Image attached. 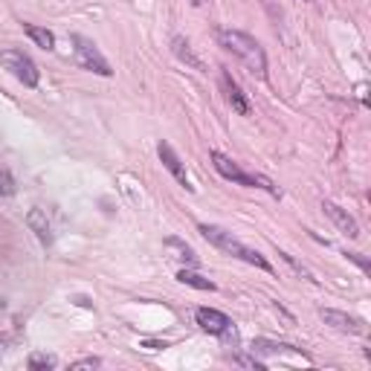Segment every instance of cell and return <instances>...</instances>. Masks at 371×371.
Masks as SVG:
<instances>
[{"label": "cell", "instance_id": "obj_7", "mask_svg": "<svg viewBox=\"0 0 371 371\" xmlns=\"http://www.w3.org/2000/svg\"><path fill=\"white\" fill-rule=\"evenodd\" d=\"M319 316H322V322H325V325H331V328H334V331H339V334H354V337L365 334V322H363V319H357V316H351V313H345V311H337V308H322V311H319Z\"/></svg>", "mask_w": 371, "mask_h": 371}, {"label": "cell", "instance_id": "obj_20", "mask_svg": "<svg viewBox=\"0 0 371 371\" xmlns=\"http://www.w3.org/2000/svg\"><path fill=\"white\" fill-rule=\"evenodd\" d=\"M102 365V360L99 357H84V360H76V363H70V371H81V368H99Z\"/></svg>", "mask_w": 371, "mask_h": 371}, {"label": "cell", "instance_id": "obj_25", "mask_svg": "<svg viewBox=\"0 0 371 371\" xmlns=\"http://www.w3.org/2000/svg\"><path fill=\"white\" fill-rule=\"evenodd\" d=\"M0 348H4V339H0Z\"/></svg>", "mask_w": 371, "mask_h": 371}, {"label": "cell", "instance_id": "obj_1", "mask_svg": "<svg viewBox=\"0 0 371 371\" xmlns=\"http://www.w3.org/2000/svg\"><path fill=\"white\" fill-rule=\"evenodd\" d=\"M217 41H221V47L227 53H232L255 79H261V81L267 79V55H264V47H261V43L252 35H247L241 29H217Z\"/></svg>", "mask_w": 371, "mask_h": 371}, {"label": "cell", "instance_id": "obj_23", "mask_svg": "<svg viewBox=\"0 0 371 371\" xmlns=\"http://www.w3.org/2000/svg\"><path fill=\"white\" fill-rule=\"evenodd\" d=\"M142 348H151V351H163V348H168L166 342H157V339H145Z\"/></svg>", "mask_w": 371, "mask_h": 371}, {"label": "cell", "instance_id": "obj_10", "mask_svg": "<svg viewBox=\"0 0 371 371\" xmlns=\"http://www.w3.org/2000/svg\"><path fill=\"white\" fill-rule=\"evenodd\" d=\"M322 209H325V215L334 221V227L345 235V238H360V224L354 221L351 215H348L342 206H337V203H331V201H322Z\"/></svg>", "mask_w": 371, "mask_h": 371}, {"label": "cell", "instance_id": "obj_9", "mask_svg": "<svg viewBox=\"0 0 371 371\" xmlns=\"http://www.w3.org/2000/svg\"><path fill=\"white\" fill-rule=\"evenodd\" d=\"M157 154H160V160H163V166L171 171V177L177 180L183 189H189V191H194V186H191V180H189V174H186V166H183V160L174 154V148L168 145V142H160L157 145Z\"/></svg>", "mask_w": 371, "mask_h": 371}, {"label": "cell", "instance_id": "obj_17", "mask_svg": "<svg viewBox=\"0 0 371 371\" xmlns=\"http://www.w3.org/2000/svg\"><path fill=\"white\" fill-rule=\"evenodd\" d=\"M27 365H29L32 371H50V368H55V365H58V360H55L53 354H43V351H35V354H29V360H27Z\"/></svg>", "mask_w": 371, "mask_h": 371}, {"label": "cell", "instance_id": "obj_8", "mask_svg": "<svg viewBox=\"0 0 371 371\" xmlns=\"http://www.w3.org/2000/svg\"><path fill=\"white\" fill-rule=\"evenodd\" d=\"M221 87H224V96L229 102V107L238 114V116H250L252 107H250V99L244 96V90L238 87V81L229 76V70H221Z\"/></svg>", "mask_w": 371, "mask_h": 371}, {"label": "cell", "instance_id": "obj_4", "mask_svg": "<svg viewBox=\"0 0 371 371\" xmlns=\"http://www.w3.org/2000/svg\"><path fill=\"white\" fill-rule=\"evenodd\" d=\"M0 64H4V70H9L24 87H38L41 70H38V64L24 50H15V47L0 50Z\"/></svg>", "mask_w": 371, "mask_h": 371}, {"label": "cell", "instance_id": "obj_13", "mask_svg": "<svg viewBox=\"0 0 371 371\" xmlns=\"http://www.w3.org/2000/svg\"><path fill=\"white\" fill-rule=\"evenodd\" d=\"M166 250L171 252L174 261H180V264H186V267H198L201 264L198 252H194L186 241H180V238H166Z\"/></svg>", "mask_w": 371, "mask_h": 371}, {"label": "cell", "instance_id": "obj_3", "mask_svg": "<svg viewBox=\"0 0 371 371\" xmlns=\"http://www.w3.org/2000/svg\"><path fill=\"white\" fill-rule=\"evenodd\" d=\"M209 160H212L215 171L221 174V177H227V180H232V183H238V186L264 189V191H270V194H278V189H276L267 177H261V174H250V171H244V168L238 166L232 157H227L224 151H209Z\"/></svg>", "mask_w": 371, "mask_h": 371}, {"label": "cell", "instance_id": "obj_12", "mask_svg": "<svg viewBox=\"0 0 371 371\" xmlns=\"http://www.w3.org/2000/svg\"><path fill=\"white\" fill-rule=\"evenodd\" d=\"M250 351L252 354H264V357H270V354H302V357H308L302 351V348H296V345H288V342H273V339H264V337H258V339H252V345H250Z\"/></svg>", "mask_w": 371, "mask_h": 371}, {"label": "cell", "instance_id": "obj_19", "mask_svg": "<svg viewBox=\"0 0 371 371\" xmlns=\"http://www.w3.org/2000/svg\"><path fill=\"white\" fill-rule=\"evenodd\" d=\"M278 255H281V258H285V261H288V264H290V267H293L296 273H302L304 278H311V281H316V278L311 276V270H308V267H302V264H299V261H296V258H293L290 252H278Z\"/></svg>", "mask_w": 371, "mask_h": 371}, {"label": "cell", "instance_id": "obj_22", "mask_svg": "<svg viewBox=\"0 0 371 371\" xmlns=\"http://www.w3.org/2000/svg\"><path fill=\"white\" fill-rule=\"evenodd\" d=\"M345 255H348V261H354V264H357L363 273H368V270H371V264H368V261H365L360 252H345Z\"/></svg>", "mask_w": 371, "mask_h": 371}, {"label": "cell", "instance_id": "obj_2", "mask_svg": "<svg viewBox=\"0 0 371 371\" xmlns=\"http://www.w3.org/2000/svg\"><path fill=\"white\" fill-rule=\"evenodd\" d=\"M198 232L206 238V241H209L215 250H221V252H227V255H232V258H241V261H247V264H252V267H258V270H264V273H273L270 261L261 255L258 250H250L247 244H241L232 232H227V229H221V227H215V224H201Z\"/></svg>", "mask_w": 371, "mask_h": 371}, {"label": "cell", "instance_id": "obj_14", "mask_svg": "<svg viewBox=\"0 0 371 371\" xmlns=\"http://www.w3.org/2000/svg\"><path fill=\"white\" fill-rule=\"evenodd\" d=\"M27 227L38 235L41 244H53V229H50L47 212H43V209H29V212H27Z\"/></svg>", "mask_w": 371, "mask_h": 371}, {"label": "cell", "instance_id": "obj_6", "mask_svg": "<svg viewBox=\"0 0 371 371\" xmlns=\"http://www.w3.org/2000/svg\"><path fill=\"white\" fill-rule=\"evenodd\" d=\"M194 322L201 325V331H206V334H212V337H221V339H238V334H235V325H232V319L227 316V313H221V311H215V308H198L194 311Z\"/></svg>", "mask_w": 371, "mask_h": 371}, {"label": "cell", "instance_id": "obj_15", "mask_svg": "<svg viewBox=\"0 0 371 371\" xmlns=\"http://www.w3.org/2000/svg\"><path fill=\"white\" fill-rule=\"evenodd\" d=\"M177 281L180 285H189V288H194V290H215V281H209V278H203L201 273H194L191 267H183L180 273H177Z\"/></svg>", "mask_w": 371, "mask_h": 371}, {"label": "cell", "instance_id": "obj_5", "mask_svg": "<svg viewBox=\"0 0 371 371\" xmlns=\"http://www.w3.org/2000/svg\"><path fill=\"white\" fill-rule=\"evenodd\" d=\"M70 43H73V53H76V61H79L81 70H90V73L104 76V79L114 76L111 64H107V58L102 55V50L96 47L90 38H84V35H70Z\"/></svg>", "mask_w": 371, "mask_h": 371}, {"label": "cell", "instance_id": "obj_11", "mask_svg": "<svg viewBox=\"0 0 371 371\" xmlns=\"http://www.w3.org/2000/svg\"><path fill=\"white\" fill-rule=\"evenodd\" d=\"M171 53L174 55H177L183 64H189V67L191 70H198V73H206V64L198 58V55H194V50H191V43L183 38V35H174L171 38Z\"/></svg>", "mask_w": 371, "mask_h": 371}, {"label": "cell", "instance_id": "obj_18", "mask_svg": "<svg viewBox=\"0 0 371 371\" xmlns=\"http://www.w3.org/2000/svg\"><path fill=\"white\" fill-rule=\"evenodd\" d=\"M18 191L15 186V177L6 171V168H0V198H12V194Z\"/></svg>", "mask_w": 371, "mask_h": 371}, {"label": "cell", "instance_id": "obj_16", "mask_svg": "<svg viewBox=\"0 0 371 371\" xmlns=\"http://www.w3.org/2000/svg\"><path fill=\"white\" fill-rule=\"evenodd\" d=\"M24 32L38 43L41 50H47V53H53L55 50V35L50 32V29H43V27H35V24H24Z\"/></svg>", "mask_w": 371, "mask_h": 371}, {"label": "cell", "instance_id": "obj_21", "mask_svg": "<svg viewBox=\"0 0 371 371\" xmlns=\"http://www.w3.org/2000/svg\"><path fill=\"white\" fill-rule=\"evenodd\" d=\"M229 360H232L235 365H247V368H258V371L264 368V363H258L255 357H229Z\"/></svg>", "mask_w": 371, "mask_h": 371}, {"label": "cell", "instance_id": "obj_24", "mask_svg": "<svg viewBox=\"0 0 371 371\" xmlns=\"http://www.w3.org/2000/svg\"><path fill=\"white\" fill-rule=\"evenodd\" d=\"M191 4H194V6H201V4H206V0H191Z\"/></svg>", "mask_w": 371, "mask_h": 371}]
</instances>
